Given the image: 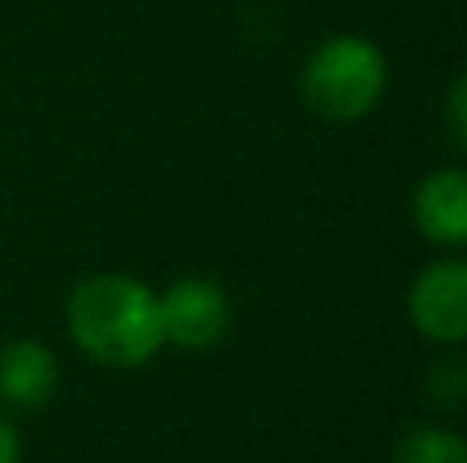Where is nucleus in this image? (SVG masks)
Instances as JSON below:
<instances>
[{
	"label": "nucleus",
	"mask_w": 467,
	"mask_h": 463,
	"mask_svg": "<svg viewBox=\"0 0 467 463\" xmlns=\"http://www.w3.org/2000/svg\"><path fill=\"white\" fill-rule=\"evenodd\" d=\"M414 226L435 246L467 242V177L460 169H439L414 189Z\"/></svg>",
	"instance_id": "423d86ee"
},
{
	"label": "nucleus",
	"mask_w": 467,
	"mask_h": 463,
	"mask_svg": "<svg viewBox=\"0 0 467 463\" xmlns=\"http://www.w3.org/2000/svg\"><path fill=\"white\" fill-rule=\"evenodd\" d=\"M66 328L95 365L140 369L164 349L161 295L131 275H90L66 300Z\"/></svg>",
	"instance_id": "f257e3e1"
},
{
	"label": "nucleus",
	"mask_w": 467,
	"mask_h": 463,
	"mask_svg": "<svg viewBox=\"0 0 467 463\" xmlns=\"http://www.w3.org/2000/svg\"><path fill=\"white\" fill-rule=\"evenodd\" d=\"M431 394L439 398V406H460L463 398V369L455 357H447L443 365H435V377H431ZM431 398V402H435Z\"/></svg>",
	"instance_id": "6e6552de"
},
{
	"label": "nucleus",
	"mask_w": 467,
	"mask_h": 463,
	"mask_svg": "<svg viewBox=\"0 0 467 463\" xmlns=\"http://www.w3.org/2000/svg\"><path fill=\"white\" fill-rule=\"evenodd\" d=\"M389 82L386 54L361 33H337L312 49L299 78L307 111L328 123H353L381 103Z\"/></svg>",
	"instance_id": "f03ea898"
},
{
	"label": "nucleus",
	"mask_w": 467,
	"mask_h": 463,
	"mask_svg": "<svg viewBox=\"0 0 467 463\" xmlns=\"http://www.w3.org/2000/svg\"><path fill=\"white\" fill-rule=\"evenodd\" d=\"M394 463H467V443L460 431L414 423L394 439Z\"/></svg>",
	"instance_id": "0eeeda50"
},
{
	"label": "nucleus",
	"mask_w": 467,
	"mask_h": 463,
	"mask_svg": "<svg viewBox=\"0 0 467 463\" xmlns=\"http://www.w3.org/2000/svg\"><path fill=\"white\" fill-rule=\"evenodd\" d=\"M161 324L164 345H177L185 353H205L226 341L234 324V304L218 279L189 275L177 279L161 295Z\"/></svg>",
	"instance_id": "7ed1b4c3"
},
{
	"label": "nucleus",
	"mask_w": 467,
	"mask_h": 463,
	"mask_svg": "<svg viewBox=\"0 0 467 463\" xmlns=\"http://www.w3.org/2000/svg\"><path fill=\"white\" fill-rule=\"evenodd\" d=\"M447 131H451V144L463 148L467 139V82L455 78L451 95H447Z\"/></svg>",
	"instance_id": "1a4fd4ad"
},
{
	"label": "nucleus",
	"mask_w": 467,
	"mask_h": 463,
	"mask_svg": "<svg viewBox=\"0 0 467 463\" xmlns=\"http://www.w3.org/2000/svg\"><path fill=\"white\" fill-rule=\"evenodd\" d=\"M0 463H21V435L0 415Z\"/></svg>",
	"instance_id": "9d476101"
},
{
	"label": "nucleus",
	"mask_w": 467,
	"mask_h": 463,
	"mask_svg": "<svg viewBox=\"0 0 467 463\" xmlns=\"http://www.w3.org/2000/svg\"><path fill=\"white\" fill-rule=\"evenodd\" d=\"M410 320L427 341L435 345H463L467 341V262L439 259L422 267L410 287Z\"/></svg>",
	"instance_id": "20e7f679"
},
{
	"label": "nucleus",
	"mask_w": 467,
	"mask_h": 463,
	"mask_svg": "<svg viewBox=\"0 0 467 463\" xmlns=\"http://www.w3.org/2000/svg\"><path fill=\"white\" fill-rule=\"evenodd\" d=\"M57 357L41 341L21 336L0 349V402L8 410H41L57 394Z\"/></svg>",
	"instance_id": "39448f33"
}]
</instances>
